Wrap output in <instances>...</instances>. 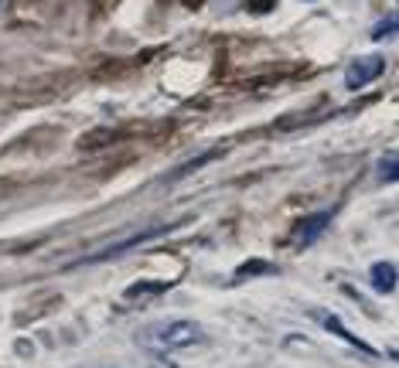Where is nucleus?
<instances>
[{"mask_svg":"<svg viewBox=\"0 0 399 368\" xmlns=\"http://www.w3.org/2000/svg\"><path fill=\"white\" fill-rule=\"evenodd\" d=\"M137 341L151 355H174V351H185V348H195V345H205L209 334L202 324L195 321H161V324H151L137 334Z\"/></svg>","mask_w":399,"mask_h":368,"instance_id":"obj_1","label":"nucleus"},{"mask_svg":"<svg viewBox=\"0 0 399 368\" xmlns=\"http://www.w3.org/2000/svg\"><path fill=\"white\" fill-rule=\"evenodd\" d=\"M386 72V59L382 55H365V59H355L348 65V72H345V85L355 93V89H365V85H372L376 78Z\"/></svg>","mask_w":399,"mask_h":368,"instance_id":"obj_2","label":"nucleus"},{"mask_svg":"<svg viewBox=\"0 0 399 368\" xmlns=\"http://www.w3.org/2000/svg\"><path fill=\"white\" fill-rule=\"evenodd\" d=\"M178 229V222L174 225H154V229H147V232L140 235H130L127 242H120V246H106V249L93 252V256H86V263H103V259H113V256H123L127 249H133V246H144V242H151V239H157V235H168Z\"/></svg>","mask_w":399,"mask_h":368,"instance_id":"obj_3","label":"nucleus"},{"mask_svg":"<svg viewBox=\"0 0 399 368\" xmlns=\"http://www.w3.org/2000/svg\"><path fill=\"white\" fill-rule=\"evenodd\" d=\"M335 212L338 208H321V212H314V215H307L304 222L297 225V232H294V246L297 249H304V246H311L314 239H321V232L335 222Z\"/></svg>","mask_w":399,"mask_h":368,"instance_id":"obj_4","label":"nucleus"},{"mask_svg":"<svg viewBox=\"0 0 399 368\" xmlns=\"http://www.w3.org/2000/svg\"><path fill=\"white\" fill-rule=\"evenodd\" d=\"M311 317H314V321H318V324H321L324 331H331V334H338V338H345L348 345H355L359 351H365V355H376V348H369V345H365L362 338H355V334H352V331H348V328L342 324V317H335L331 310L314 307V310H311Z\"/></svg>","mask_w":399,"mask_h":368,"instance_id":"obj_5","label":"nucleus"},{"mask_svg":"<svg viewBox=\"0 0 399 368\" xmlns=\"http://www.w3.org/2000/svg\"><path fill=\"white\" fill-rule=\"evenodd\" d=\"M369 280H372V290L376 293H393L396 290V263H372L369 270Z\"/></svg>","mask_w":399,"mask_h":368,"instance_id":"obj_6","label":"nucleus"},{"mask_svg":"<svg viewBox=\"0 0 399 368\" xmlns=\"http://www.w3.org/2000/svg\"><path fill=\"white\" fill-rule=\"evenodd\" d=\"M154 290H168V283H133L127 290V300H140V297H151Z\"/></svg>","mask_w":399,"mask_h":368,"instance_id":"obj_7","label":"nucleus"},{"mask_svg":"<svg viewBox=\"0 0 399 368\" xmlns=\"http://www.w3.org/2000/svg\"><path fill=\"white\" fill-rule=\"evenodd\" d=\"M379 177L386 184H396V154H386L379 160Z\"/></svg>","mask_w":399,"mask_h":368,"instance_id":"obj_8","label":"nucleus"},{"mask_svg":"<svg viewBox=\"0 0 399 368\" xmlns=\"http://www.w3.org/2000/svg\"><path fill=\"white\" fill-rule=\"evenodd\" d=\"M256 273H277V270H273V266H270V263H263V259H253V263H243V266H239V273H236V276H239V280H243V276H256Z\"/></svg>","mask_w":399,"mask_h":368,"instance_id":"obj_9","label":"nucleus"},{"mask_svg":"<svg viewBox=\"0 0 399 368\" xmlns=\"http://www.w3.org/2000/svg\"><path fill=\"white\" fill-rule=\"evenodd\" d=\"M396 31V14H389V20L382 24V28H376V38H382V35H393Z\"/></svg>","mask_w":399,"mask_h":368,"instance_id":"obj_10","label":"nucleus"},{"mask_svg":"<svg viewBox=\"0 0 399 368\" xmlns=\"http://www.w3.org/2000/svg\"><path fill=\"white\" fill-rule=\"evenodd\" d=\"M273 0H249V11H270Z\"/></svg>","mask_w":399,"mask_h":368,"instance_id":"obj_11","label":"nucleus"}]
</instances>
